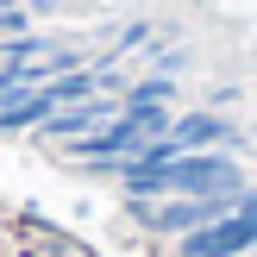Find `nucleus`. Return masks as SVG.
<instances>
[{
    "mask_svg": "<svg viewBox=\"0 0 257 257\" xmlns=\"http://www.w3.org/2000/svg\"><path fill=\"white\" fill-rule=\"evenodd\" d=\"M132 201H182V195H245V170L226 151H195L176 163H119L113 170Z\"/></svg>",
    "mask_w": 257,
    "mask_h": 257,
    "instance_id": "obj_1",
    "label": "nucleus"
},
{
    "mask_svg": "<svg viewBox=\"0 0 257 257\" xmlns=\"http://www.w3.org/2000/svg\"><path fill=\"white\" fill-rule=\"evenodd\" d=\"M245 195H182V201H138V220L151 232H170V238H188V232H207L220 226L226 213H238Z\"/></svg>",
    "mask_w": 257,
    "mask_h": 257,
    "instance_id": "obj_2",
    "label": "nucleus"
},
{
    "mask_svg": "<svg viewBox=\"0 0 257 257\" xmlns=\"http://www.w3.org/2000/svg\"><path fill=\"white\" fill-rule=\"evenodd\" d=\"M251 245H257V188H245L238 213H226L220 226L188 232V238H182V257H245Z\"/></svg>",
    "mask_w": 257,
    "mask_h": 257,
    "instance_id": "obj_3",
    "label": "nucleus"
},
{
    "mask_svg": "<svg viewBox=\"0 0 257 257\" xmlns=\"http://www.w3.org/2000/svg\"><path fill=\"white\" fill-rule=\"evenodd\" d=\"M125 113V100H107V94H94V100H82V107H63V113H50L44 125H38V138H50V145H82V138H94L100 125H113Z\"/></svg>",
    "mask_w": 257,
    "mask_h": 257,
    "instance_id": "obj_4",
    "label": "nucleus"
},
{
    "mask_svg": "<svg viewBox=\"0 0 257 257\" xmlns=\"http://www.w3.org/2000/svg\"><path fill=\"white\" fill-rule=\"evenodd\" d=\"M170 94H176L170 75H151V82H132V88H125V107H170Z\"/></svg>",
    "mask_w": 257,
    "mask_h": 257,
    "instance_id": "obj_5",
    "label": "nucleus"
}]
</instances>
